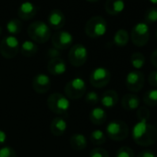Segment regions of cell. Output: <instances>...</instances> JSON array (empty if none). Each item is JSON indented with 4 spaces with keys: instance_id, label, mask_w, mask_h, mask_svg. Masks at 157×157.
Returning <instances> with one entry per match:
<instances>
[{
    "instance_id": "obj_1",
    "label": "cell",
    "mask_w": 157,
    "mask_h": 157,
    "mask_svg": "<svg viewBox=\"0 0 157 157\" xmlns=\"http://www.w3.org/2000/svg\"><path fill=\"white\" fill-rule=\"evenodd\" d=\"M132 138L140 146H151L157 141V128L146 121H139L133 127Z\"/></svg>"
},
{
    "instance_id": "obj_2",
    "label": "cell",
    "mask_w": 157,
    "mask_h": 157,
    "mask_svg": "<svg viewBox=\"0 0 157 157\" xmlns=\"http://www.w3.org/2000/svg\"><path fill=\"white\" fill-rule=\"evenodd\" d=\"M27 33L29 37L36 44L46 43L51 38V29L45 22L42 21H36L32 22L28 29Z\"/></svg>"
},
{
    "instance_id": "obj_3",
    "label": "cell",
    "mask_w": 157,
    "mask_h": 157,
    "mask_svg": "<svg viewBox=\"0 0 157 157\" xmlns=\"http://www.w3.org/2000/svg\"><path fill=\"white\" fill-rule=\"evenodd\" d=\"M87 86L83 78L77 77L70 80L64 87L65 96L69 100H78L83 97L86 94Z\"/></svg>"
},
{
    "instance_id": "obj_4",
    "label": "cell",
    "mask_w": 157,
    "mask_h": 157,
    "mask_svg": "<svg viewBox=\"0 0 157 157\" xmlns=\"http://www.w3.org/2000/svg\"><path fill=\"white\" fill-rule=\"evenodd\" d=\"M84 31L87 36L93 39L104 36L107 31V23L101 16H94L85 24Z\"/></svg>"
},
{
    "instance_id": "obj_5",
    "label": "cell",
    "mask_w": 157,
    "mask_h": 157,
    "mask_svg": "<svg viewBox=\"0 0 157 157\" xmlns=\"http://www.w3.org/2000/svg\"><path fill=\"white\" fill-rule=\"evenodd\" d=\"M46 103L50 111L58 116L66 114L70 106L69 100L64 94L59 93H54L50 94Z\"/></svg>"
},
{
    "instance_id": "obj_6",
    "label": "cell",
    "mask_w": 157,
    "mask_h": 157,
    "mask_svg": "<svg viewBox=\"0 0 157 157\" xmlns=\"http://www.w3.org/2000/svg\"><path fill=\"white\" fill-rule=\"evenodd\" d=\"M128 127L121 120H113L108 123L105 128V134L113 140L120 141L128 136Z\"/></svg>"
},
{
    "instance_id": "obj_7",
    "label": "cell",
    "mask_w": 157,
    "mask_h": 157,
    "mask_svg": "<svg viewBox=\"0 0 157 157\" xmlns=\"http://www.w3.org/2000/svg\"><path fill=\"white\" fill-rule=\"evenodd\" d=\"M131 42L139 47L147 44L150 39V29L147 23L139 22L134 25L130 33Z\"/></svg>"
},
{
    "instance_id": "obj_8",
    "label": "cell",
    "mask_w": 157,
    "mask_h": 157,
    "mask_svg": "<svg viewBox=\"0 0 157 157\" xmlns=\"http://www.w3.org/2000/svg\"><path fill=\"white\" fill-rule=\"evenodd\" d=\"M67 57L73 67H82L88 59V50L82 44H76L70 47Z\"/></svg>"
},
{
    "instance_id": "obj_9",
    "label": "cell",
    "mask_w": 157,
    "mask_h": 157,
    "mask_svg": "<svg viewBox=\"0 0 157 157\" xmlns=\"http://www.w3.org/2000/svg\"><path fill=\"white\" fill-rule=\"evenodd\" d=\"M20 47L21 44L16 36L9 35L4 37L0 43V54L3 57L10 59L18 55Z\"/></svg>"
},
{
    "instance_id": "obj_10",
    "label": "cell",
    "mask_w": 157,
    "mask_h": 157,
    "mask_svg": "<svg viewBox=\"0 0 157 157\" xmlns=\"http://www.w3.org/2000/svg\"><path fill=\"white\" fill-rule=\"evenodd\" d=\"M111 73L110 71L104 67H99L94 68L90 75V83L94 88H104L110 82Z\"/></svg>"
},
{
    "instance_id": "obj_11",
    "label": "cell",
    "mask_w": 157,
    "mask_h": 157,
    "mask_svg": "<svg viewBox=\"0 0 157 157\" xmlns=\"http://www.w3.org/2000/svg\"><path fill=\"white\" fill-rule=\"evenodd\" d=\"M51 43L53 47L61 50H66L70 48L73 44V36L69 32L67 31H57L53 36H51Z\"/></svg>"
},
{
    "instance_id": "obj_12",
    "label": "cell",
    "mask_w": 157,
    "mask_h": 157,
    "mask_svg": "<svg viewBox=\"0 0 157 157\" xmlns=\"http://www.w3.org/2000/svg\"><path fill=\"white\" fill-rule=\"evenodd\" d=\"M126 86L133 93L140 92L144 86V75L140 70H132L126 77Z\"/></svg>"
},
{
    "instance_id": "obj_13",
    "label": "cell",
    "mask_w": 157,
    "mask_h": 157,
    "mask_svg": "<svg viewBox=\"0 0 157 157\" xmlns=\"http://www.w3.org/2000/svg\"><path fill=\"white\" fill-rule=\"evenodd\" d=\"M32 86L35 93L44 94H46L50 90L51 80L47 75L44 73H39L33 78Z\"/></svg>"
},
{
    "instance_id": "obj_14",
    "label": "cell",
    "mask_w": 157,
    "mask_h": 157,
    "mask_svg": "<svg viewBox=\"0 0 157 157\" xmlns=\"http://www.w3.org/2000/svg\"><path fill=\"white\" fill-rule=\"evenodd\" d=\"M48 26L50 29L59 31L66 24V17L60 10H53L48 15Z\"/></svg>"
},
{
    "instance_id": "obj_15",
    "label": "cell",
    "mask_w": 157,
    "mask_h": 157,
    "mask_svg": "<svg viewBox=\"0 0 157 157\" xmlns=\"http://www.w3.org/2000/svg\"><path fill=\"white\" fill-rule=\"evenodd\" d=\"M38 8L33 3L30 1H25L21 4L18 9V16L21 20L23 21H30L35 17L37 14Z\"/></svg>"
},
{
    "instance_id": "obj_16",
    "label": "cell",
    "mask_w": 157,
    "mask_h": 157,
    "mask_svg": "<svg viewBox=\"0 0 157 157\" xmlns=\"http://www.w3.org/2000/svg\"><path fill=\"white\" fill-rule=\"evenodd\" d=\"M47 70L53 76H61L67 71V64L61 57L50 59L47 63Z\"/></svg>"
},
{
    "instance_id": "obj_17",
    "label": "cell",
    "mask_w": 157,
    "mask_h": 157,
    "mask_svg": "<svg viewBox=\"0 0 157 157\" xmlns=\"http://www.w3.org/2000/svg\"><path fill=\"white\" fill-rule=\"evenodd\" d=\"M140 98L133 94H127L121 99V106L127 111L136 110L140 107Z\"/></svg>"
},
{
    "instance_id": "obj_18",
    "label": "cell",
    "mask_w": 157,
    "mask_h": 157,
    "mask_svg": "<svg viewBox=\"0 0 157 157\" xmlns=\"http://www.w3.org/2000/svg\"><path fill=\"white\" fill-rule=\"evenodd\" d=\"M125 9L124 0H106L105 4V11L111 16L120 14Z\"/></svg>"
},
{
    "instance_id": "obj_19",
    "label": "cell",
    "mask_w": 157,
    "mask_h": 157,
    "mask_svg": "<svg viewBox=\"0 0 157 157\" xmlns=\"http://www.w3.org/2000/svg\"><path fill=\"white\" fill-rule=\"evenodd\" d=\"M67 128V121L60 117L53 118L50 123V131L54 136H62Z\"/></svg>"
},
{
    "instance_id": "obj_20",
    "label": "cell",
    "mask_w": 157,
    "mask_h": 157,
    "mask_svg": "<svg viewBox=\"0 0 157 157\" xmlns=\"http://www.w3.org/2000/svg\"><path fill=\"white\" fill-rule=\"evenodd\" d=\"M100 102L104 107L112 108L116 106L118 102V94L114 90H107L103 94L102 97L100 98Z\"/></svg>"
},
{
    "instance_id": "obj_21",
    "label": "cell",
    "mask_w": 157,
    "mask_h": 157,
    "mask_svg": "<svg viewBox=\"0 0 157 157\" xmlns=\"http://www.w3.org/2000/svg\"><path fill=\"white\" fill-rule=\"evenodd\" d=\"M70 147L75 151H83L86 149L88 141L86 137L81 133H75L69 139Z\"/></svg>"
},
{
    "instance_id": "obj_22",
    "label": "cell",
    "mask_w": 157,
    "mask_h": 157,
    "mask_svg": "<svg viewBox=\"0 0 157 157\" xmlns=\"http://www.w3.org/2000/svg\"><path fill=\"white\" fill-rule=\"evenodd\" d=\"M90 121L94 124V125H102L104 124L106 119H107V115L106 112L104 108L102 107H94L91 112H90V116H89Z\"/></svg>"
},
{
    "instance_id": "obj_23",
    "label": "cell",
    "mask_w": 157,
    "mask_h": 157,
    "mask_svg": "<svg viewBox=\"0 0 157 157\" xmlns=\"http://www.w3.org/2000/svg\"><path fill=\"white\" fill-rule=\"evenodd\" d=\"M20 51L25 57H32L35 56L36 53L38 52V45L33 41L26 40L21 44Z\"/></svg>"
},
{
    "instance_id": "obj_24",
    "label": "cell",
    "mask_w": 157,
    "mask_h": 157,
    "mask_svg": "<svg viewBox=\"0 0 157 157\" xmlns=\"http://www.w3.org/2000/svg\"><path fill=\"white\" fill-rule=\"evenodd\" d=\"M128 41H129V34L126 30L119 29L118 31L116 32L114 35V43L117 46H120V47L125 46L128 44Z\"/></svg>"
},
{
    "instance_id": "obj_25",
    "label": "cell",
    "mask_w": 157,
    "mask_h": 157,
    "mask_svg": "<svg viewBox=\"0 0 157 157\" xmlns=\"http://www.w3.org/2000/svg\"><path fill=\"white\" fill-rule=\"evenodd\" d=\"M21 29H22V23H21V20L11 19L7 23V31L12 36L19 34L21 33Z\"/></svg>"
},
{
    "instance_id": "obj_26",
    "label": "cell",
    "mask_w": 157,
    "mask_h": 157,
    "mask_svg": "<svg viewBox=\"0 0 157 157\" xmlns=\"http://www.w3.org/2000/svg\"><path fill=\"white\" fill-rule=\"evenodd\" d=\"M90 140L94 145H102L106 141V134L101 129H95L91 133Z\"/></svg>"
},
{
    "instance_id": "obj_27",
    "label": "cell",
    "mask_w": 157,
    "mask_h": 157,
    "mask_svg": "<svg viewBox=\"0 0 157 157\" xmlns=\"http://www.w3.org/2000/svg\"><path fill=\"white\" fill-rule=\"evenodd\" d=\"M130 63L134 68L139 70L145 64V56L140 52H135L130 56Z\"/></svg>"
},
{
    "instance_id": "obj_28",
    "label": "cell",
    "mask_w": 157,
    "mask_h": 157,
    "mask_svg": "<svg viewBox=\"0 0 157 157\" xmlns=\"http://www.w3.org/2000/svg\"><path fill=\"white\" fill-rule=\"evenodd\" d=\"M143 102L148 106L157 105V89L148 90L143 95Z\"/></svg>"
},
{
    "instance_id": "obj_29",
    "label": "cell",
    "mask_w": 157,
    "mask_h": 157,
    "mask_svg": "<svg viewBox=\"0 0 157 157\" xmlns=\"http://www.w3.org/2000/svg\"><path fill=\"white\" fill-rule=\"evenodd\" d=\"M145 23H155L157 22V8L151 7L145 11L144 14Z\"/></svg>"
},
{
    "instance_id": "obj_30",
    "label": "cell",
    "mask_w": 157,
    "mask_h": 157,
    "mask_svg": "<svg viewBox=\"0 0 157 157\" xmlns=\"http://www.w3.org/2000/svg\"><path fill=\"white\" fill-rule=\"evenodd\" d=\"M136 116H137L139 121H146L147 122L151 117V113H150V110L146 106H140L137 109Z\"/></svg>"
},
{
    "instance_id": "obj_31",
    "label": "cell",
    "mask_w": 157,
    "mask_h": 157,
    "mask_svg": "<svg viewBox=\"0 0 157 157\" xmlns=\"http://www.w3.org/2000/svg\"><path fill=\"white\" fill-rule=\"evenodd\" d=\"M100 96L96 92H89L86 94L85 95V102L89 105H96L99 102H100Z\"/></svg>"
},
{
    "instance_id": "obj_32",
    "label": "cell",
    "mask_w": 157,
    "mask_h": 157,
    "mask_svg": "<svg viewBox=\"0 0 157 157\" xmlns=\"http://www.w3.org/2000/svg\"><path fill=\"white\" fill-rule=\"evenodd\" d=\"M116 157H135V155L131 148L128 146H123L117 150L116 153Z\"/></svg>"
},
{
    "instance_id": "obj_33",
    "label": "cell",
    "mask_w": 157,
    "mask_h": 157,
    "mask_svg": "<svg viewBox=\"0 0 157 157\" xmlns=\"http://www.w3.org/2000/svg\"><path fill=\"white\" fill-rule=\"evenodd\" d=\"M0 157H17V153L11 147L5 146L0 149Z\"/></svg>"
},
{
    "instance_id": "obj_34",
    "label": "cell",
    "mask_w": 157,
    "mask_h": 157,
    "mask_svg": "<svg viewBox=\"0 0 157 157\" xmlns=\"http://www.w3.org/2000/svg\"><path fill=\"white\" fill-rule=\"evenodd\" d=\"M90 157H109V153L105 149L94 148L91 151Z\"/></svg>"
},
{
    "instance_id": "obj_35",
    "label": "cell",
    "mask_w": 157,
    "mask_h": 157,
    "mask_svg": "<svg viewBox=\"0 0 157 157\" xmlns=\"http://www.w3.org/2000/svg\"><path fill=\"white\" fill-rule=\"evenodd\" d=\"M148 82L149 84L153 86V87H157V70L151 71L149 76H148Z\"/></svg>"
},
{
    "instance_id": "obj_36",
    "label": "cell",
    "mask_w": 157,
    "mask_h": 157,
    "mask_svg": "<svg viewBox=\"0 0 157 157\" xmlns=\"http://www.w3.org/2000/svg\"><path fill=\"white\" fill-rule=\"evenodd\" d=\"M61 56V53L58 49L55 48V47H52L48 50L47 52V56L50 58V59H54V58H58L60 57Z\"/></svg>"
},
{
    "instance_id": "obj_37",
    "label": "cell",
    "mask_w": 157,
    "mask_h": 157,
    "mask_svg": "<svg viewBox=\"0 0 157 157\" xmlns=\"http://www.w3.org/2000/svg\"><path fill=\"white\" fill-rule=\"evenodd\" d=\"M136 157H156V155L152 151L144 150V151H141Z\"/></svg>"
},
{
    "instance_id": "obj_38",
    "label": "cell",
    "mask_w": 157,
    "mask_h": 157,
    "mask_svg": "<svg viewBox=\"0 0 157 157\" xmlns=\"http://www.w3.org/2000/svg\"><path fill=\"white\" fill-rule=\"evenodd\" d=\"M150 59H151V63L155 67H157V49H155V50L151 53Z\"/></svg>"
},
{
    "instance_id": "obj_39",
    "label": "cell",
    "mask_w": 157,
    "mask_h": 157,
    "mask_svg": "<svg viewBox=\"0 0 157 157\" xmlns=\"http://www.w3.org/2000/svg\"><path fill=\"white\" fill-rule=\"evenodd\" d=\"M7 139H8V136L6 132L0 129V145H3L7 141Z\"/></svg>"
},
{
    "instance_id": "obj_40",
    "label": "cell",
    "mask_w": 157,
    "mask_h": 157,
    "mask_svg": "<svg viewBox=\"0 0 157 157\" xmlns=\"http://www.w3.org/2000/svg\"><path fill=\"white\" fill-rule=\"evenodd\" d=\"M150 2H151V4L157 5V0H150Z\"/></svg>"
},
{
    "instance_id": "obj_41",
    "label": "cell",
    "mask_w": 157,
    "mask_h": 157,
    "mask_svg": "<svg viewBox=\"0 0 157 157\" xmlns=\"http://www.w3.org/2000/svg\"><path fill=\"white\" fill-rule=\"evenodd\" d=\"M86 1H88V2H91V3H94V2H97V1H99V0H86Z\"/></svg>"
},
{
    "instance_id": "obj_42",
    "label": "cell",
    "mask_w": 157,
    "mask_h": 157,
    "mask_svg": "<svg viewBox=\"0 0 157 157\" xmlns=\"http://www.w3.org/2000/svg\"><path fill=\"white\" fill-rule=\"evenodd\" d=\"M1 33H2V27L0 26V35H1Z\"/></svg>"
},
{
    "instance_id": "obj_43",
    "label": "cell",
    "mask_w": 157,
    "mask_h": 157,
    "mask_svg": "<svg viewBox=\"0 0 157 157\" xmlns=\"http://www.w3.org/2000/svg\"><path fill=\"white\" fill-rule=\"evenodd\" d=\"M156 37H157V31H156Z\"/></svg>"
}]
</instances>
